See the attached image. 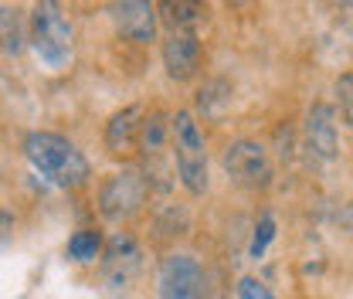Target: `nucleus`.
Masks as SVG:
<instances>
[{
  "instance_id": "obj_19",
  "label": "nucleus",
  "mask_w": 353,
  "mask_h": 299,
  "mask_svg": "<svg viewBox=\"0 0 353 299\" xmlns=\"http://www.w3.org/2000/svg\"><path fill=\"white\" fill-rule=\"evenodd\" d=\"M343 224L353 231V208H347V211H343Z\"/></svg>"
},
{
  "instance_id": "obj_11",
  "label": "nucleus",
  "mask_w": 353,
  "mask_h": 299,
  "mask_svg": "<svg viewBox=\"0 0 353 299\" xmlns=\"http://www.w3.org/2000/svg\"><path fill=\"white\" fill-rule=\"evenodd\" d=\"M157 10H160V24L170 35H197L211 17L204 0H160Z\"/></svg>"
},
{
  "instance_id": "obj_10",
  "label": "nucleus",
  "mask_w": 353,
  "mask_h": 299,
  "mask_svg": "<svg viewBox=\"0 0 353 299\" xmlns=\"http://www.w3.org/2000/svg\"><path fill=\"white\" fill-rule=\"evenodd\" d=\"M306 139L309 150L323 160H333L340 150V136H336V109L330 102H316L306 116Z\"/></svg>"
},
{
  "instance_id": "obj_9",
  "label": "nucleus",
  "mask_w": 353,
  "mask_h": 299,
  "mask_svg": "<svg viewBox=\"0 0 353 299\" xmlns=\"http://www.w3.org/2000/svg\"><path fill=\"white\" fill-rule=\"evenodd\" d=\"M139 245L132 242L130 235H116L112 242H109V249H105V258H102V269H105V282L112 286V289H126L132 279H136V272H139Z\"/></svg>"
},
{
  "instance_id": "obj_8",
  "label": "nucleus",
  "mask_w": 353,
  "mask_h": 299,
  "mask_svg": "<svg viewBox=\"0 0 353 299\" xmlns=\"http://www.w3.org/2000/svg\"><path fill=\"white\" fill-rule=\"evenodd\" d=\"M160 55H163V68H167V75L174 82H190L201 72L204 48H201L197 35H167Z\"/></svg>"
},
{
  "instance_id": "obj_3",
  "label": "nucleus",
  "mask_w": 353,
  "mask_h": 299,
  "mask_svg": "<svg viewBox=\"0 0 353 299\" xmlns=\"http://www.w3.org/2000/svg\"><path fill=\"white\" fill-rule=\"evenodd\" d=\"M31 44L44 65L61 68L72 58V21L61 0H38L31 10Z\"/></svg>"
},
{
  "instance_id": "obj_18",
  "label": "nucleus",
  "mask_w": 353,
  "mask_h": 299,
  "mask_svg": "<svg viewBox=\"0 0 353 299\" xmlns=\"http://www.w3.org/2000/svg\"><path fill=\"white\" fill-rule=\"evenodd\" d=\"M238 299H275L272 296V289L265 286V282H259V279H241L238 282Z\"/></svg>"
},
{
  "instance_id": "obj_1",
  "label": "nucleus",
  "mask_w": 353,
  "mask_h": 299,
  "mask_svg": "<svg viewBox=\"0 0 353 299\" xmlns=\"http://www.w3.org/2000/svg\"><path fill=\"white\" fill-rule=\"evenodd\" d=\"M24 157L31 160V167L41 173L44 180H51L54 187H65V191L82 187L88 180V173H92L85 153L72 139H65L58 133H41V129L38 133H28Z\"/></svg>"
},
{
  "instance_id": "obj_4",
  "label": "nucleus",
  "mask_w": 353,
  "mask_h": 299,
  "mask_svg": "<svg viewBox=\"0 0 353 299\" xmlns=\"http://www.w3.org/2000/svg\"><path fill=\"white\" fill-rule=\"evenodd\" d=\"M221 167L224 173L241 184V187H268L272 184V160H268V150L255 139H234L224 153H221Z\"/></svg>"
},
{
  "instance_id": "obj_7",
  "label": "nucleus",
  "mask_w": 353,
  "mask_h": 299,
  "mask_svg": "<svg viewBox=\"0 0 353 299\" xmlns=\"http://www.w3.org/2000/svg\"><path fill=\"white\" fill-rule=\"evenodd\" d=\"M109 17L116 31L132 44H150L157 38L160 10L153 0H109Z\"/></svg>"
},
{
  "instance_id": "obj_12",
  "label": "nucleus",
  "mask_w": 353,
  "mask_h": 299,
  "mask_svg": "<svg viewBox=\"0 0 353 299\" xmlns=\"http://www.w3.org/2000/svg\"><path fill=\"white\" fill-rule=\"evenodd\" d=\"M139 119H143V109L126 106L105 123V146L112 157H126L132 150H139V129H143Z\"/></svg>"
},
{
  "instance_id": "obj_5",
  "label": "nucleus",
  "mask_w": 353,
  "mask_h": 299,
  "mask_svg": "<svg viewBox=\"0 0 353 299\" xmlns=\"http://www.w3.org/2000/svg\"><path fill=\"white\" fill-rule=\"evenodd\" d=\"M146 191H150V184H146V177L139 171H119L102 184L99 208H102V214L109 221H126V218H132L143 208Z\"/></svg>"
},
{
  "instance_id": "obj_17",
  "label": "nucleus",
  "mask_w": 353,
  "mask_h": 299,
  "mask_svg": "<svg viewBox=\"0 0 353 299\" xmlns=\"http://www.w3.org/2000/svg\"><path fill=\"white\" fill-rule=\"evenodd\" d=\"M275 238V221L272 218H262L259 224H255V238H252V258H259L265 252V245Z\"/></svg>"
},
{
  "instance_id": "obj_13",
  "label": "nucleus",
  "mask_w": 353,
  "mask_h": 299,
  "mask_svg": "<svg viewBox=\"0 0 353 299\" xmlns=\"http://www.w3.org/2000/svg\"><path fill=\"white\" fill-rule=\"evenodd\" d=\"M170 123L163 119V113H150L143 119V129H139V150L146 160H160V153L167 150V139H170Z\"/></svg>"
},
{
  "instance_id": "obj_2",
  "label": "nucleus",
  "mask_w": 353,
  "mask_h": 299,
  "mask_svg": "<svg viewBox=\"0 0 353 299\" xmlns=\"http://www.w3.org/2000/svg\"><path fill=\"white\" fill-rule=\"evenodd\" d=\"M170 146H174V160H176V173H180V184L201 197L208 191V143H204V133L197 126L194 113L180 109L174 119H170Z\"/></svg>"
},
{
  "instance_id": "obj_15",
  "label": "nucleus",
  "mask_w": 353,
  "mask_h": 299,
  "mask_svg": "<svg viewBox=\"0 0 353 299\" xmlns=\"http://www.w3.org/2000/svg\"><path fill=\"white\" fill-rule=\"evenodd\" d=\"M21 10H10V7H3V51L7 55H21V48H24V35H21V17H17Z\"/></svg>"
},
{
  "instance_id": "obj_6",
  "label": "nucleus",
  "mask_w": 353,
  "mask_h": 299,
  "mask_svg": "<svg viewBox=\"0 0 353 299\" xmlns=\"http://www.w3.org/2000/svg\"><path fill=\"white\" fill-rule=\"evenodd\" d=\"M160 299H208V279L197 258L170 255L160 265Z\"/></svg>"
},
{
  "instance_id": "obj_16",
  "label": "nucleus",
  "mask_w": 353,
  "mask_h": 299,
  "mask_svg": "<svg viewBox=\"0 0 353 299\" xmlns=\"http://www.w3.org/2000/svg\"><path fill=\"white\" fill-rule=\"evenodd\" d=\"M336 99H340V116L353 126V72L340 75V82H336Z\"/></svg>"
},
{
  "instance_id": "obj_14",
  "label": "nucleus",
  "mask_w": 353,
  "mask_h": 299,
  "mask_svg": "<svg viewBox=\"0 0 353 299\" xmlns=\"http://www.w3.org/2000/svg\"><path fill=\"white\" fill-rule=\"evenodd\" d=\"M68 255L75 258V262H95V258L102 255V235L99 231H75L72 238H68Z\"/></svg>"
}]
</instances>
